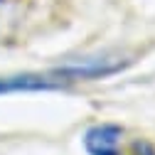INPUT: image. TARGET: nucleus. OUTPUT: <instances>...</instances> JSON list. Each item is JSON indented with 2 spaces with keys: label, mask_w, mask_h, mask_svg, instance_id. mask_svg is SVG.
Wrapping results in <instances>:
<instances>
[{
  "label": "nucleus",
  "mask_w": 155,
  "mask_h": 155,
  "mask_svg": "<svg viewBox=\"0 0 155 155\" xmlns=\"http://www.w3.org/2000/svg\"><path fill=\"white\" fill-rule=\"evenodd\" d=\"M128 59L121 57H84V59H71L62 67H57L52 74L59 76L62 81H89V79H104V76H113L123 71Z\"/></svg>",
  "instance_id": "1"
},
{
  "label": "nucleus",
  "mask_w": 155,
  "mask_h": 155,
  "mask_svg": "<svg viewBox=\"0 0 155 155\" xmlns=\"http://www.w3.org/2000/svg\"><path fill=\"white\" fill-rule=\"evenodd\" d=\"M89 155H123V128L116 123H96L84 133Z\"/></svg>",
  "instance_id": "2"
},
{
  "label": "nucleus",
  "mask_w": 155,
  "mask_h": 155,
  "mask_svg": "<svg viewBox=\"0 0 155 155\" xmlns=\"http://www.w3.org/2000/svg\"><path fill=\"white\" fill-rule=\"evenodd\" d=\"M67 81L54 74H10L0 76V96L8 94H35V91H59Z\"/></svg>",
  "instance_id": "3"
},
{
  "label": "nucleus",
  "mask_w": 155,
  "mask_h": 155,
  "mask_svg": "<svg viewBox=\"0 0 155 155\" xmlns=\"http://www.w3.org/2000/svg\"><path fill=\"white\" fill-rule=\"evenodd\" d=\"M130 155H155V148L145 140H135L130 145Z\"/></svg>",
  "instance_id": "4"
}]
</instances>
